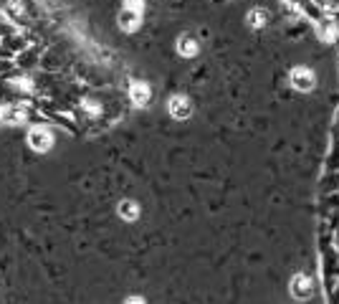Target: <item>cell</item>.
I'll return each mask as SVG.
<instances>
[{
  "instance_id": "cell-9",
  "label": "cell",
  "mask_w": 339,
  "mask_h": 304,
  "mask_svg": "<svg viewBox=\"0 0 339 304\" xmlns=\"http://www.w3.org/2000/svg\"><path fill=\"white\" fill-rule=\"evenodd\" d=\"M124 5H127V10H132V13H139V10H142V0H124Z\"/></svg>"
},
{
  "instance_id": "cell-7",
  "label": "cell",
  "mask_w": 339,
  "mask_h": 304,
  "mask_svg": "<svg viewBox=\"0 0 339 304\" xmlns=\"http://www.w3.org/2000/svg\"><path fill=\"white\" fill-rule=\"evenodd\" d=\"M177 48H180V54H182V56H193V54L198 51V43H195L190 36H182V38H180V43H177Z\"/></svg>"
},
{
  "instance_id": "cell-3",
  "label": "cell",
  "mask_w": 339,
  "mask_h": 304,
  "mask_svg": "<svg viewBox=\"0 0 339 304\" xmlns=\"http://www.w3.org/2000/svg\"><path fill=\"white\" fill-rule=\"evenodd\" d=\"M170 112H172L177 119H185V117L190 114V99H185V96H172V99H170Z\"/></svg>"
},
{
  "instance_id": "cell-8",
  "label": "cell",
  "mask_w": 339,
  "mask_h": 304,
  "mask_svg": "<svg viewBox=\"0 0 339 304\" xmlns=\"http://www.w3.org/2000/svg\"><path fill=\"white\" fill-rule=\"evenodd\" d=\"M264 20H266L264 13H251V15H248V23H251V26H261Z\"/></svg>"
},
{
  "instance_id": "cell-1",
  "label": "cell",
  "mask_w": 339,
  "mask_h": 304,
  "mask_svg": "<svg viewBox=\"0 0 339 304\" xmlns=\"http://www.w3.org/2000/svg\"><path fill=\"white\" fill-rule=\"evenodd\" d=\"M311 289H314V284H311V279L309 276H296L294 282H291V292H294V297H299V299H306L309 294H311Z\"/></svg>"
},
{
  "instance_id": "cell-5",
  "label": "cell",
  "mask_w": 339,
  "mask_h": 304,
  "mask_svg": "<svg viewBox=\"0 0 339 304\" xmlns=\"http://www.w3.org/2000/svg\"><path fill=\"white\" fill-rule=\"evenodd\" d=\"M129 96H132L135 104H147V102H149V89H147L144 84H135V86L129 89Z\"/></svg>"
},
{
  "instance_id": "cell-2",
  "label": "cell",
  "mask_w": 339,
  "mask_h": 304,
  "mask_svg": "<svg viewBox=\"0 0 339 304\" xmlns=\"http://www.w3.org/2000/svg\"><path fill=\"white\" fill-rule=\"evenodd\" d=\"M291 81H294V86L301 89V91H309V89L314 86V76H311L309 69H296V71L291 74Z\"/></svg>"
},
{
  "instance_id": "cell-4",
  "label": "cell",
  "mask_w": 339,
  "mask_h": 304,
  "mask_svg": "<svg viewBox=\"0 0 339 304\" xmlns=\"http://www.w3.org/2000/svg\"><path fill=\"white\" fill-rule=\"evenodd\" d=\"M31 145H33L36 150H48V145H51V135L43 132V130H36V132L31 135Z\"/></svg>"
},
{
  "instance_id": "cell-6",
  "label": "cell",
  "mask_w": 339,
  "mask_h": 304,
  "mask_svg": "<svg viewBox=\"0 0 339 304\" xmlns=\"http://www.w3.org/2000/svg\"><path fill=\"white\" fill-rule=\"evenodd\" d=\"M137 23H139V13H132V10H122V15H119V26H122L124 31H135Z\"/></svg>"
}]
</instances>
